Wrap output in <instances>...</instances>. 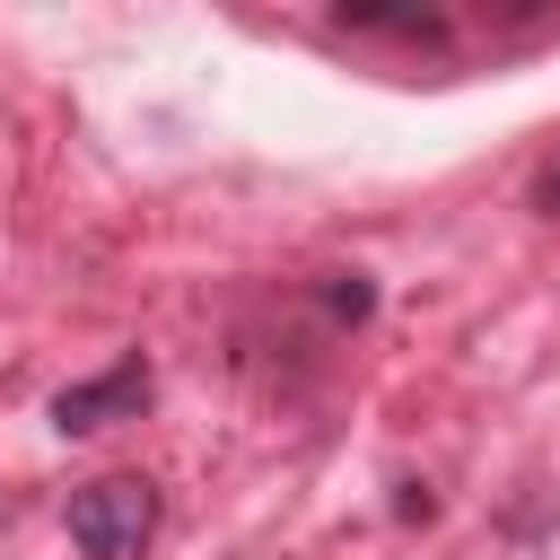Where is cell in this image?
Wrapping results in <instances>:
<instances>
[{
    "label": "cell",
    "mask_w": 560,
    "mask_h": 560,
    "mask_svg": "<svg viewBox=\"0 0 560 560\" xmlns=\"http://www.w3.org/2000/svg\"><path fill=\"white\" fill-rule=\"evenodd\" d=\"M149 402V359H114L105 376H79L52 394V429L61 438H88V429H114V420H140Z\"/></svg>",
    "instance_id": "cell-2"
},
{
    "label": "cell",
    "mask_w": 560,
    "mask_h": 560,
    "mask_svg": "<svg viewBox=\"0 0 560 560\" xmlns=\"http://www.w3.org/2000/svg\"><path fill=\"white\" fill-rule=\"evenodd\" d=\"M158 534V490L140 472H105L88 490H70V542L88 560H140Z\"/></svg>",
    "instance_id": "cell-1"
},
{
    "label": "cell",
    "mask_w": 560,
    "mask_h": 560,
    "mask_svg": "<svg viewBox=\"0 0 560 560\" xmlns=\"http://www.w3.org/2000/svg\"><path fill=\"white\" fill-rule=\"evenodd\" d=\"M534 210H560V166H542V184H534Z\"/></svg>",
    "instance_id": "cell-4"
},
{
    "label": "cell",
    "mask_w": 560,
    "mask_h": 560,
    "mask_svg": "<svg viewBox=\"0 0 560 560\" xmlns=\"http://www.w3.org/2000/svg\"><path fill=\"white\" fill-rule=\"evenodd\" d=\"M368 306H376V289H368V271H332V315H341V324H359Z\"/></svg>",
    "instance_id": "cell-3"
}]
</instances>
